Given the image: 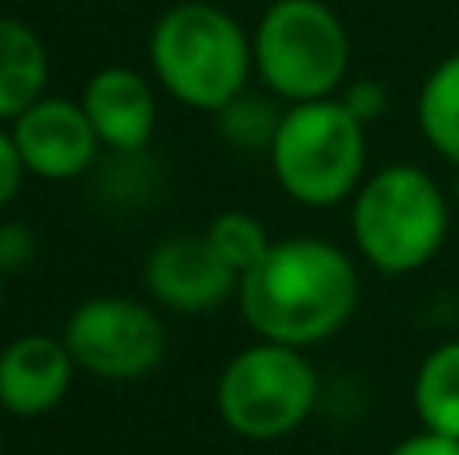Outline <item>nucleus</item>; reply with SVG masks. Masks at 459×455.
I'll use <instances>...</instances> for the list:
<instances>
[{"mask_svg": "<svg viewBox=\"0 0 459 455\" xmlns=\"http://www.w3.org/2000/svg\"><path fill=\"white\" fill-rule=\"evenodd\" d=\"M359 266L326 238H282L238 279V314L258 339L286 347H318L359 311Z\"/></svg>", "mask_w": 459, "mask_h": 455, "instance_id": "f257e3e1", "label": "nucleus"}, {"mask_svg": "<svg viewBox=\"0 0 459 455\" xmlns=\"http://www.w3.org/2000/svg\"><path fill=\"white\" fill-rule=\"evenodd\" d=\"M153 81L186 109L218 113L250 89L254 40L214 0H178L150 29Z\"/></svg>", "mask_w": 459, "mask_h": 455, "instance_id": "f03ea898", "label": "nucleus"}, {"mask_svg": "<svg viewBox=\"0 0 459 455\" xmlns=\"http://www.w3.org/2000/svg\"><path fill=\"white\" fill-rule=\"evenodd\" d=\"M452 206L444 185L411 161H391L367 174L351 198V238L359 258L387 279L423 270L444 250Z\"/></svg>", "mask_w": 459, "mask_h": 455, "instance_id": "7ed1b4c3", "label": "nucleus"}, {"mask_svg": "<svg viewBox=\"0 0 459 455\" xmlns=\"http://www.w3.org/2000/svg\"><path fill=\"white\" fill-rule=\"evenodd\" d=\"M266 161L282 193L299 206H342L367 177V125L339 97L286 105Z\"/></svg>", "mask_w": 459, "mask_h": 455, "instance_id": "20e7f679", "label": "nucleus"}, {"mask_svg": "<svg viewBox=\"0 0 459 455\" xmlns=\"http://www.w3.org/2000/svg\"><path fill=\"white\" fill-rule=\"evenodd\" d=\"M250 40L262 89L286 105L339 97L351 81V32L326 0H270Z\"/></svg>", "mask_w": 459, "mask_h": 455, "instance_id": "39448f33", "label": "nucleus"}, {"mask_svg": "<svg viewBox=\"0 0 459 455\" xmlns=\"http://www.w3.org/2000/svg\"><path fill=\"white\" fill-rule=\"evenodd\" d=\"M318 371L299 347L258 343L226 359L214 383L218 419L250 443H274L294 435L318 408Z\"/></svg>", "mask_w": 459, "mask_h": 455, "instance_id": "423d86ee", "label": "nucleus"}, {"mask_svg": "<svg viewBox=\"0 0 459 455\" xmlns=\"http://www.w3.org/2000/svg\"><path fill=\"white\" fill-rule=\"evenodd\" d=\"M77 371L105 383H134L166 363L169 335L153 303L129 295H93L73 306L61 331Z\"/></svg>", "mask_w": 459, "mask_h": 455, "instance_id": "0eeeda50", "label": "nucleus"}, {"mask_svg": "<svg viewBox=\"0 0 459 455\" xmlns=\"http://www.w3.org/2000/svg\"><path fill=\"white\" fill-rule=\"evenodd\" d=\"M142 290L178 314H206L238 298V270L202 234H169L145 254Z\"/></svg>", "mask_w": 459, "mask_h": 455, "instance_id": "6e6552de", "label": "nucleus"}, {"mask_svg": "<svg viewBox=\"0 0 459 455\" xmlns=\"http://www.w3.org/2000/svg\"><path fill=\"white\" fill-rule=\"evenodd\" d=\"M21 161L40 182H77L97 166V153L105 150L89 121L81 97L45 93L32 101L16 121H8Z\"/></svg>", "mask_w": 459, "mask_h": 455, "instance_id": "1a4fd4ad", "label": "nucleus"}, {"mask_svg": "<svg viewBox=\"0 0 459 455\" xmlns=\"http://www.w3.org/2000/svg\"><path fill=\"white\" fill-rule=\"evenodd\" d=\"M77 375L61 335L29 331L0 347V408L16 419H40L65 403Z\"/></svg>", "mask_w": 459, "mask_h": 455, "instance_id": "9d476101", "label": "nucleus"}, {"mask_svg": "<svg viewBox=\"0 0 459 455\" xmlns=\"http://www.w3.org/2000/svg\"><path fill=\"white\" fill-rule=\"evenodd\" d=\"M89 121L105 150L113 153H142L158 129V93L142 69L129 64H101L81 89Z\"/></svg>", "mask_w": 459, "mask_h": 455, "instance_id": "9b49d317", "label": "nucleus"}, {"mask_svg": "<svg viewBox=\"0 0 459 455\" xmlns=\"http://www.w3.org/2000/svg\"><path fill=\"white\" fill-rule=\"evenodd\" d=\"M48 93V45L32 24L0 16V125Z\"/></svg>", "mask_w": 459, "mask_h": 455, "instance_id": "f8f14e48", "label": "nucleus"}, {"mask_svg": "<svg viewBox=\"0 0 459 455\" xmlns=\"http://www.w3.org/2000/svg\"><path fill=\"white\" fill-rule=\"evenodd\" d=\"M411 408L428 432L459 440V339L431 347L411 379Z\"/></svg>", "mask_w": 459, "mask_h": 455, "instance_id": "ddd939ff", "label": "nucleus"}, {"mask_svg": "<svg viewBox=\"0 0 459 455\" xmlns=\"http://www.w3.org/2000/svg\"><path fill=\"white\" fill-rule=\"evenodd\" d=\"M415 121L420 133L444 161L459 166V48L447 53L423 77L415 97Z\"/></svg>", "mask_w": 459, "mask_h": 455, "instance_id": "4468645a", "label": "nucleus"}, {"mask_svg": "<svg viewBox=\"0 0 459 455\" xmlns=\"http://www.w3.org/2000/svg\"><path fill=\"white\" fill-rule=\"evenodd\" d=\"M282 113H286V101H278L270 89H242L234 101H226L214 113L218 137H222L230 150L270 153L278 125H282Z\"/></svg>", "mask_w": 459, "mask_h": 455, "instance_id": "2eb2a0df", "label": "nucleus"}, {"mask_svg": "<svg viewBox=\"0 0 459 455\" xmlns=\"http://www.w3.org/2000/svg\"><path fill=\"white\" fill-rule=\"evenodd\" d=\"M206 238L214 242L218 254L238 270V279L274 246V238L266 234V222L254 218L250 210H222V214L206 226Z\"/></svg>", "mask_w": 459, "mask_h": 455, "instance_id": "dca6fc26", "label": "nucleus"}, {"mask_svg": "<svg viewBox=\"0 0 459 455\" xmlns=\"http://www.w3.org/2000/svg\"><path fill=\"white\" fill-rule=\"evenodd\" d=\"M40 242L29 222H0V274H21L37 262Z\"/></svg>", "mask_w": 459, "mask_h": 455, "instance_id": "f3484780", "label": "nucleus"}, {"mask_svg": "<svg viewBox=\"0 0 459 455\" xmlns=\"http://www.w3.org/2000/svg\"><path fill=\"white\" fill-rule=\"evenodd\" d=\"M339 101L347 105V109L355 113L363 125H371V121H379L383 113H387V85H383V81H375V77H355V81H347V85H342Z\"/></svg>", "mask_w": 459, "mask_h": 455, "instance_id": "a211bd4d", "label": "nucleus"}, {"mask_svg": "<svg viewBox=\"0 0 459 455\" xmlns=\"http://www.w3.org/2000/svg\"><path fill=\"white\" fill-rule=\"evenodd\" d=\"M24 174H29V169H24L21 150H16V142H13V129L0 125V214L16 202V193H21V185H24Z\"/></svg>", "mask_w": 459, "mask_h": 455, "instance_id": "6ab92c4d", "label": "nucleus"}, {"mask_svg": "<svg viewBox=\"0 0 459 455\" xmlns=\"http://www.w3.org/2000/svg\"><path fill=\"white\" fill-rule=\"evenodd\" d=\"M387 455H459V440H452V435H439V432H428V427H420L415 435L399 440Z\"/></svg>", "mask_w": 459, "mask_h": 455, "instance_id": "aec40b11", "label": "nucleus"}, {"mask_svg": "<svg viewBox=\"0 0 459 455\" xmlns=\"http://www.w3.org/2000/svg\"><path fill=\"white\" fill-rule=\"evenodd\" d=\"M452 202H455V210H459V166H455V182H452Z\"/></svg>", "mask_w": 459, "mask_h": 455, "instance_id": "412c9836", "label": "nucleus"}, {"mask_svg": "<svg viewBox=\"0 0 459 455\" xmlns=\"http://www.w3.org/2000/svg\"><path fill=\"white\" fill-rule=\"evenodd\" d=\"M0 298H4V274H0Z\"/></svg>", "mask_w": 459, "mask_h": 455, "instance_id": "4be33fe9", "label": "nucleus"}]
</instances>
